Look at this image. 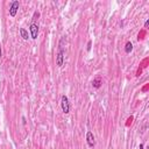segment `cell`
<instances>
[{
	"mask_svg": "<svg viewBox=\"0 0 149 149\" xmlns=\"http://www.w3.org/2000/svg\"><path fill=\"white\" fill-rule=\"evenodd\" d=\"M64 43H65V37H62L61 40H59L58 51H57V55H56V64L59 68H62L63 67V63H64V55H65Z\"/></svg>",
	"mask_w": 149,
	"mask_h": 149,
	"instance_id": "obj_1",
	"label": "cell"
},
{
	"mask_svg": "<svg viewBox=\"0 0 149 149\" xmlns=\"http://www.w3.org/2000/svg\"><path fill=\"white\" fill-rule=\"evenodd\" d=\"M61 106H62V111L64 114L70 113V103H69V98L67 96H62L61 98Z\"/></svg>",
	"mask_w": 149,
	"mask_h": 149,
	"instance_id": "obj_2",
	"label": "cell"
},
{
	"mask_svg": "<svg viewBox=\"0 0 149 149\" xmlns=\"http://www.w3.org/2000/svg\"><path fill=\"white\" fill-rule=\"evenodd\" d=\"M29 32H31V37L33 40H36L39 36V24L35 22H32L29 26Z\"/></svg>",
	"mask_w": 149,
	"mask_h": 149,
	"instance_id": "obj_3",
	"label": "cell"
},
{
	"mask_svg": "<svg viewBox=\"0 0 149 149\" xmlns=\"http://www.w3.org/2000/svg\"><path fill=\"white\" fill-rule=\"evenodd\" d=\"M86 142H87V144H88V147H90V148H93V147L96 146L95 135H93V133H92L91 131H88V132L86 133Z\"/></svg>",
	"mask_w": 149,
	"mask_h": 149,
	"instance_id": "obj_4",
	"label": "cell"
},
{
	"mask_svg": "<svg viewBox=\"0 0 149 149\" xmlns=\"http://www.w3.org/2000/svg\"><path fill=\"white\" fill-rule=\"evenodd\" d=\"M19 7H20V4H19V1H12V4H11V7H10V15L12 16V18H14L15 15H16V13H18V11H19Z\"/></svg>",
	"mask_w": 149,
	"mask_h": 149,
	"instance_id": "obj_5",
	"label": "cell"
},
{
	"mask_svg": "<svg viewBox=\"0 0 149 149\" xmlns=\"http://www.w3.org/2000/svg\"><path fill=\"white\" fill-rule=\"evenodd\" d=\"M101 78L100 77H97V78H95L93 80H92V86L95 87V88H99L100 86H101Z\"/></svg>",
	"mask_w": 149,
	"mask_h": 149,
	"instance_id": "obj_6",
	"label": "cell"
},
{
	"mask_svg": "<svg viewBox=\"0 0 149 149\" xmlns=\"http://www.w3.org/2000/svg\"><path fill=\"white\" fill-rule=\"evenodd\" d=\"M20 35H21V37H22L24 41H27V40L29 39V36H28V32L26 31L24 28H20Z\"/></svg>",
	"mask_w": 149,
	"mask_h": 149,
	"instance_id": "obj_7",
	"label": "cell"
},
{
	"mask_svg": "<svg viewBox=\"0 0 149 149\" xmlns=\"http://www.w3.org/2000/svg\"><path fill=\"white\" fill-rule=\"evenodd\" d=\"M132 50H133V43H132L131 41H128V42L126 43V46H125V52H126V54H131Z\"/></svg>",
	"mask_w": 149,
	"mask_h": 149,
	"instance_id": "obj_8",
	"label": "cell"
},
{
	"mask_svg": "<svg viewBox=\"0 0 149 149\" xmlns=\"http://www.w3.org/2000/svg\"><path fill=\"white\" fill-rule=\"evenodd\" d=\"M91 46H92V42H91V41H88V42H87V48H86V49H87V51H90V50H91Z\"/></svg>",
	"mask_w": 149,
	"mask_h": 149,
	"instance_id": "obj_9",
	"label": "cell"
},
{
	"mask_svg": "<svg viewBox=\"0 0 149 149\" xmlns=\"http://www.w3.org/2000/svg\"><path fill=\"white\" fill-rule=\"evenodd\" d=\"M148 27H149V20H147L144 22V28H148Z\"/></svg>",
	"mask_w": 149,
	"mask_h": 149,
	"instance_id": "obj_10",
	"label": "cell"
},
{
	"mask_svg": "<svg viewBox=\"0 0 149 149\" xmlns=\"http://www.w3.org/2000/svg\"><path fill=\"white\" fill-rule=\"evenodd\" d=\"M143 148H144V146L141 143V144H140V149H143Z\"/></svg>",
	"mask_w": 149,
	"mask_h": 149,
	"instance_id": "obj_11",
	"label": "cell"
},
{
	"mask_svg": "<svg viewBox=\"0 0 149 149\" xmlns=\"http://www.w3.org/2000/svg\"><path fill=\"white\" fill-rule=\"evenodd\" d=\"M0 57H1V46H0Z\"/></svg>",
	"mask_w": 149,
	"mask_h": 149,
	"instance_id": "obj_12",
	"label": "cell"
}]
</instances>
